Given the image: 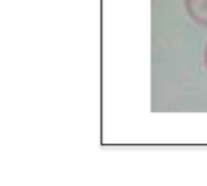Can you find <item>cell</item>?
Masks as SVG:
<instances>
[{
	"label": "cell",
	"instance_id": "cell-1",
	"mask_svg": "<svg viewBox=\"0 0 207 186\" xmlns=\"http://www.w3.org/2000/svg\"><path fill=\"white\" fill-rule=\"evenodd\" d=\"M189 17L199 25L207 28V0H184Z\"/></svg>",
	"mask_w": 207,
	"mask_h": 186
},
{
	"label": "cell",
	"instance_id": "cell-2",
	"mask_svg": "<svg viewBox=\"0 0 207 186\" xmlns=\"http://www.w3.org/2000/svg\"><path fill=\"white\" fill-rule=\"evenodd\" d=\"M204 63H205V68L207 70V44L205 46V50H204Z\"/></svg>",
	"mask_w": 207,
	"mask_h": 186
}]
</instances>
